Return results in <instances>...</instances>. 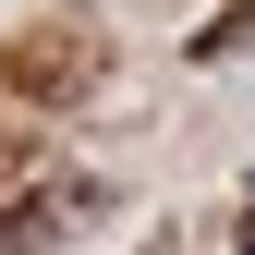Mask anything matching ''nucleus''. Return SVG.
<instances>
[{
    "label": "nucleus",
    "instance_id": "f257e3e1",
    "mask_svg": "<svg viewBox=\"0 0 255 255\" xmlns=\"http://www.w3.org/2000/svg\"><path fill=\"white\" fill-rule=\"evenodd\" d=\"M98 85V37L85 24H24V37H0V98H85Z\"/></svg>",
    "mask_w": 255,
    "mask_h": 255
},
{
    "label": "nucleus",
    "instance_id": "7ed1b4c3",
    "mask_svg": "<svg viewBox=\"0 0 255 255\" xmlns=\"http://www.w3.org/2000/svg\"><path fill=\"white\" fill-rule=\"evenodd\" d=\"M243 37H255V0H231V12L207 24V49H243Z\"/></svg>",
    "mask_w": 255,
    "mask_h": 255
},
{
    "label": "nucleus",
    "instance_id": "f03ea898",
    "mask_svg": "<svg viewBox=\"0 0 255 255\" xmlns=\"http://www.w3.org/2000/svg\"><path fill=\"white\" fill-rule=\"evenodd\" d=\"M61 219H73V195H24V207H0V255H24V243H49Z\"/></svg>",
    "mask_w": 255,
    "mask_h": 255
}]
</instances>
